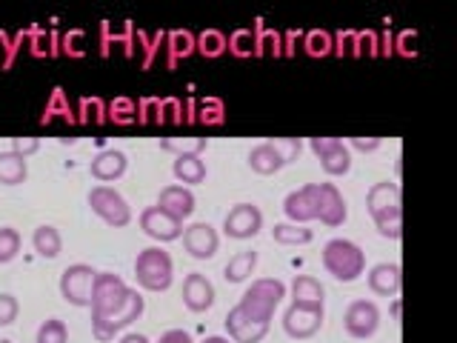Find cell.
Listing matches in <instances>:
<instances>
[{"instance_id": "obj_34", "label": "cell", "mask_w": 457, "mask_h": 343, "mask_svg": "<svg viewBox=\"0 0 457 343\" xmlns=\"http://www.w3.org/2000/svg\"><path fill=\"white\" fill-rule=\"evenodd\" d=\"M40 149V140L37 138H29V135H21V138H12V152H18L23 157H29L32 152Z\"/></svg>"}, {"instance_id": "obj_10", "label": "cell", "mask_w": 457, "mask_h": 343, "mask_svg": "<svg viewBox=\"0 0 457 343\" xmlns=\"http://www.w3.org/2000/svg\"><path fill=\"white\" fill-rule=\"evenodd\" d=\"M263 229V212L254 204H235L223 218V232L235 240H249Z\"/></svg>"}, {"instance_id": "obj_19", "label": "cell", "mask_w": 457, "mask_h": 343, "mask_svg": "<svg viewBox=\"0 0 457 343\" xmlns=\"http://www.w3.org/2000/svg\"><path fill=\"white\" fill-rule=\"evenodd\" d=\"M195 192L189 189V186L183 183H169L161 189V195H157V206H161L163 212H169L171 218L178 221H186L189 214L195 212Z\"/></svg>"}, {"instance_id": "obj_40", "label": "cell", "mask_w": 457, "mask_h": 343, "mask_svg": "<svg viewBox=\"0 0 457 343\" xmlns=\"http://www.w3.org/2000/svg\"><path fill=\"white\" fill-rule=\"evenodd\" d=\"M0 343H12V340H0Z\"/></svg>"}, {"instance_id": "obj_22", "label": "cell", "mask_w": 457, "mask_h": 343, "mask_svg": "<svg viewBox=\"0 0 457 343\" xmlns=\"http://www.w3.org/2000/svg\"><path fill=\"white\" fill-rule=\"evenodd\" d=\"M126 166H129L126 152H120V149H104V152H97V155H95V161L89 163V172H92V178H95V180H100V183H112V180L123 178Z\"/></svg>"}, {"instance_id": "obj_4", "label": "cell", "mask_w": 457, "mask_h": 343, "mask_svg": "<svg viewBox=\"0 0 457 343\" xmlns=\"http://www.w3.org/2000/svg\"><path fill=\"white\" fill-rule=\"evenodd\" d=\"M86 200H89V206H92V212L97 214V218L104 223H109V226H114V229H120V226H126L129 221H132V206H129V200L118 189L106 186V183L92 186L89 195H86Z\"/></svg>"}, {"instance_id": "obj_23", "label": "cell", "mask_w": 457, "mask_h": 343, "mask_svg": "<svg viewBox=\"0 0 457 343\" xmlns=\"http://www.w3.org/2000/svg\"><path fill=\"white\" fill-rule=\"evenodd\" d=\"M326 289L314 275H297L292 280V304L306 309H323Z\"/></svg>"}, {"instance_id": "obj_25", "label": "cell", "mask_w": 457, "mask_h": 343, "mask_svg": "<svg viewBox=\"0 0 457 343\" xmlns=\"http://www.w3.org/2000/svg\"><path fill=\"white\" fill-rule=\"evenodd\" d=\"M29 178V161L18 152H0V183L4 186H18Z\"/></svg>"}, {"instance_id": "obj_24", "label": "cell", "mask_w": 457, "mask_h": 343, "mask_svg": "<svg viewBox=\"0 0 457 343\" xmlns=\"http://www.w3.org/2000/svg\"><path fill=\"white\" fill-rule=\"evenodd\" d=\"M257 269V252L254 249H240L235 252L232 257H228V264L223 266V278L228 283H243L249 280L254 275Z\"/></svg>"}, {"instance_id": "obj_38", "label": "cell", "mask_w": 457, "mask_h": 343, "mask_svg": "<svg viewBox=\"0 0 457 343\" xmlns=\"http://www.w3.org/2000/svg\"><path fill=\"white\" fill-rule=\"evenodd\" d=\"M118 343H152V340L143 335V332H126Z\"/></svg>"}, {"instance_id": "obj_39", "label": "cell", "mask_w": 457, "mask_h": 343, "mask_svg": "<svg viewBox=\"0 0 457 343\" xmlns=\"http://www.w3.org/2000/svg\"><path fill=\"white\" fill-rule=\"evenodd\" d=\"M200 343H232V338H223V335H209V338H204Z\"/></svg>"}, {"instance_id": "obj_11", "label": "cell", "mask_w": 457, "mask_h": 343, "mask_svg": "<svg viewBox=\"0 0 457 343\" xmlns=\"http://www.w3.org/2000/svg\"><path fill=\"white\" fill-rule=\"evenodd\" d=\"M183 249L189 252L192 257H197V261H209V257H214V252H218L220 247V235L218 229H214L212 223L206 221H195L183 229Z\"/></svg>"}, {"instance_id": "obj_9", "label": "cell", "mask_w": 457, "mask_h": 343, "mask_svg": "<svg viewBox=\"0 0 457 343\" xmlns=\"http://www.w3.org/2000/svg\"><path fill=\"white\" fill-rule=\"evenodd\" d=\"M312 152L320 157V166L326 175H346L352 169V149L349 143H343L340 138H312L309 140Z\"/></svg>"}, {"instance_id": "obj_17", "label": "cell", "mask_w": 457, "mask_h": 343, "mask_svg": "<svg viewBox=\"0 0 457 343\" xmlns=\"http://www.w3.org/2000/svg\"><path fill=\"white\" fill-rule=\"evenodd\" d=\"M226 332L228 338H232L235 343H261L269 332V323H261V321H252L246 312H243L240 306L228 309L226 314Z\"/></svg>"}, {"instance_id": "obj_8", "label": "cell", "mask_w": 457, "mask_h": 343, "mask_svg": "<svg viewBox=\"0 0 457 343\" xmlns=\"http://www.w3.org/2000/svg\"><path fill=\"white\" fill-rule=\"evenodd\" d=\"M343 329L354 340H366L380 329V309L375 300H352L343 314Z\"/></svg>"}, {"instance_id": "obj_18", "label": "cell", "mask_w": 457, "mask_h": 343, "mask_svg": "<svg viewBox=\"0 0 457 343\" xmlns=\"http://www.w3.org/2000/svg\"><path fill=\"white\" fill-rule=\"evenodd\" d=\"M286 163H289V155L275 140H261L249 149V166L257 175H275Z\"/></svg>"}, {"instance_id": "obj_27", "label": "cell", "mask_w": 457, "mask_h": 343, "mask_svg": "<svg viewBox=\"0 0 457 343\" xmlns=\"http://www.w3.org/2000/svg\"><path fill=\"white\" fill-rule=\"evenodd\" d=\"M32 247H35V252L40 257H49V261H52V257L61 255L63 238H61V232H57V226L43 223V226H37L35 232H32Z\"/></svg>"}, {"instance_id": "obj_30", "label": "cell", "mask_w": 457, "mask_h": 343, "mask_svg": "<svg viewBox=\"0 0 457 343\" xmlns=\"http://www.w3.org/2000/svg\"><path fill=\"white\" fill-rule=\"evenodd\" d=\"M161 149L178 155H200L206 149V138H166L161 140Z\"/></svg>"}, {"instance_id": "obj_28", "label": "cell", "mask_w": 457, "mask_h": 343, "mask_svg": "<svg viewBox=\"0 0 457 343\" xmlns=\"http://www.w3.org/2000/svg\"><path fill=\"white\" fill-rule=\"evenodd\" d=\"M271 238H275V243H280V247H303V243H312L314 232L309 226H300V223H275V229H271Z\"/></svg>"}, {"instance_id": "obj_5", "label": "cell", "mask_w": 457, "mask_h": 343, "mask_svg": "<svg viewBox=\"0 0 457 343\" xmlns=\"http://www.w3.org/2000/svg\"><path fill=\"white\" fill-rule=\"evenodd\" d=\"M129 297V286L120 275L114 272H97L95 286H92V318H106L114 309L123 306Z\"/></svg>"}, {"instance_id": "obj_16", "label": "cell", "mask_w": 457, "mask_h": 343, "mask_svg": "<svg viewBox=\"0 0 457 343\" xmlns=\"http://www.w3.org/2000/svg\"><path fill=\"white\" fill-rule=\"evenodd\" d=\"M283 212L289 223L306 226L309 221H318V200H314V183H306L303 189H295L283 197Z\"/></svg>"}, {"instance_id": "obj_7", "label": "cell", "mask_w": 457, "mask_h": 343, "mask_svg": "<svg viewBox=\"0 0 457 343\" xmlns=\"http://www.w3.org/2000/svg\"><path fill=\"white\" fill-rule=\"evenodd\" d=\"M97 272L89 264H71L61 275V295L71 306H89L92 304V286Z\"/></svg>"}, {"instance_id": "obj_6", "label": "cell", "mask_w": 457, "mask_h": 343, "mask_svg": "<svg viewBox=\"0 0 457 343\" xmlns=\"http://www.w3.org/2000/svg\"><path fill=\"white\" fill-rule=\"evenodd\" d=\"M143 309H146L143 295L137 289H129V297L123 300L120 309H114L112 314H106V318H92L95 338H100V340L114 338V332H120V329H126L129 323H135L143 314Z\"/></svg>"}, {"instance_id": "obj_15", "label": "cell", "mask_w": 457, "mask_h": 343, "mask_svg": "<svg viewBox=\"0 0 457 343\" xmlns=\"http://www.w3.org/2000/svg\"><path fill=\"white\" fill-rule=\"evenodd\" d=\"M403 200H400V186L395 180H380L369 189L366 195V209L371 214V221L386 218V214H395V212H403Z\"/></svg>"}, {"instance_id": "obj_31", "label": "cell", "mask_w": 457, "mask_h": 343, "mask_svg": "<svg viewBox=\"0 0 457 343\" xmlns=\"http://www.w3.org/2000/svg\"><path fill=\"white\" fill-rule=\"evenodd\" d=\"M21 252V232L14 226H0V264L14 261Z\"/></svg>"}, {"instance_id": "obj_32", "label": "cell", "mask_w": 457, "mask_h": 343, "mask_svg": "<svg viewBox=\"0 0 457 343\" xmlns=\"http://www.w3.org/2000/svg\"><path fill=\"white\" fill-rule=\"evenodd\" d=\"M375 226H378V232L383 238L397 240L400 235H403V212H395V214H386V218H378Z\"/></svg>"}, {"instance_id": "obj_36", "label": "cell", "mask_w": 457, "mask_h": 343, "mask_svg": "<svg viewBox=\"0 0 457 343\" xmlns=\"http://www.w3.org/2000/svg\"><path fill=\"white\" fill-rule=\"evenodd\" d=\"M200 43H204V52H209V54H218L223 49V38L218 32H206L200 38Z\"/></svg>"}, {"instance_id": "obj_21", "label": "cell", "mask_w": 457, "mask_h": 343, "mask_svg": "<svg viewBox=\"0 0 457 343\" xmlns=\"http://www.w3.org/2000/svg\"><path fill=\"white\" fill-rule=\"evenodd\" d=\"M183 304H186V309H192V312L212 309V304H214V286H212V280L206 275H200V272L186 275V280H183Z\"/></svg>"}, {"instance_id": "obj_37", "label": "cell", "mask_w": 457, "mask_h": 343, "mask_svg": "<svg viewBox=\"0 0 457 343\" xmlns=\"http://www.w3.org/2000/svg\"><path fill=\"white\" fill-rule=\"evenodd\" d=\"M352 146L361 152H375L380 146V138H352Z\"/></svg>"}, {"instance_id": "obj_29", "label": "cell", "mask_w": 457, "mask_h": 343, "mask_svg": "<svg viewBox=\"0 0 457 343\" xmlns=\"http://www.w3.org/2000/svg\"><path fill=\"white\" fill-rule=\"evenodd\" d=\"M35 343H69V329L61 318H49L43 321L37 335H35Z\"/></svg>"}, {"instance_id": "obj_14", "label": "cell", "mask_w": 457, "mask_h": 343, "mask_svg": "<svg viewBox=\"0 0 457 343\" xmlns=\"http://www.w3.org/2000/svg\"><path fill=\"white\" fill-rule=\"evenodd\" d=\"M314 200H318V221L326 226H340L349 218L346 200L335 183H314Z\"/></svg>"}, {"instance_id": "obj_20", "label": "cell", "mask_w": 457, "mask_h": 343, "mask_svg": "<svg viewBox=\"0 0 457 343\" xmlns=\"http://www.w3.org/2000/svg\"><path fill=\"white\" fill-rule=\"evenodd\" d=\"M366 283L375 295L395 297L400 292V286H403V269H400V264H389V261L375 264L366 272Z\"/></svg>"}, {"instance_id": "obj_3", "label": "cell", "mask_w": 457, "mask_h": 343, "mask_svg": "<svg viewBox=\"0 0 457 343\" xmlns=\"http://www.w3.org/2000/svg\"><path fill=\"white\" fill-rule=\"evenodd\" d=\"M135 278L137 286L146 292H163L171 286L175 278V264H171V255L163 247H146L140 249L135 257Z\"/></svg>"}, {"instance_id": "obj_35", "label": "cell", "mask_w": 457, "mask_h": 343, "mask_svg": "<svg viewBox=\"0 0 457 343\" xmlns=\"http://www.w3.org/2000/svg\"><path fill=\"white\" fill-rule=\"evenodd\" d=\"M157 343H195V340H192L189 332H186V329H169V332L161 335V340H157Z\"/></svg>"}, {"instance_id": "obj_2", "label": "cell", "mask_w": 457, "mask_h": 343, "mask_svg": "<svg viewBox=\"0 0 457 343\" xmlns=\"http://www.w3.org/2000/svg\"><path fill=\"white\" fill-rule=\"evenodd\" d=\"M286 297V283L280 278H257L243 297L237 300V306L249 314L252 321L271 323L275 318V309L280 306V300Z\"/></svg>"}, {"instance_id": "obj_33", "label": "cell", "mask_w": 457, "mask_h": 343, "mask_svg": "<svg viewBox=\"0 0 457 343\" xmlns=\"http://www.w3.org/2000/svg\"><path fill=\"white\" fill-rule=\"evenodd\" d=\"M18 312H21L18 297L9 292H0V326H9L18 321Z\"/></svg>"}, {"instance_id": "obj_13", "label": "cell", "mask_w": 457, "mask_h": 343, "mask_svg": "<svg viewBox=\"0 0 457 343\" xmlns=\"http://www.w3.org/2000/svg\"><path fill=\"white\" fill-rule=\"evenodd\" d=\"M140 229L146 232L152 240L157 243H169V240H178L183 235V221L171 218L169 212H163L161 206H146L140 212Z\"/></svg>"}, {"instance_id": "obj_1", "label": "cell", "mask_w": 457, "mask_h": 343, "mask_svg": "<svg viewBox=\"0 0 457 343\" xmlns=\"http://www.w3.org/2000/svg\"><path fill=\"white\" fill-rule=\"evenodd\" d=\"M323 269L340 283H352L366 272V252L349 238H332L323 243L320 252Z\"/></svg>"}, {"instance_id": "obj_26", "label": "cell", "mask_w": 457, "mask_h": 343, "mask_svg": "<svg viewBox=\"0 0 457 343\" xmlns=\"http://www.w3.org/2000/svg\"><path fill=\"white\" fill-rule=\"evenodd\" d=\"M171 172H175V178L183 186L206 180V163H204V157H200V155H178L175 163H171Z\"/></svg>"}, {"instance_id": "obj_12", "label": "cell", "mask_w": 457, "mask_h": 343, "mask_svg": "<svg viewBox=\"0 0 457 343\" xmlns=\"http://www.w3.org/2000/svg\"><path fill=\"white\" fill-rule=\"evenodd\" d=\"M323 314H326L323 309H306V306L289 304L283 312V332L289 338H295V340H306V338L320 332Z\"/></svg>"}]
</instances>
